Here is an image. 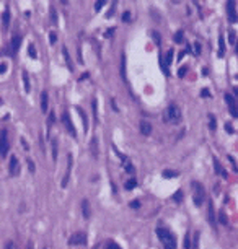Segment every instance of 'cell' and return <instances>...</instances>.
<instances>
[{
    "label": "cell",
    "mask_w": 238,
    "mask_h": 249,
    "mask_svg": "<svg viewBox=\"0 0 238 249\" xmlns=\"http://www.w3.org/2000/svg\"><path fill=\"white\" fill-rule=\"evenodd\" d=\"M157 236L163 243L165 249H176V238L173 236V233L167 228H157Z\"/></svg>",
    "instance_id": "6da1fadb"
},
{
    "label": "cell",
    "mask_w": 238,
    "mask_h": 249,
    "mask_svg": "<svg viewBox=\"0 0 238 249\" xmlns=\"http://www.w3.org/2000/svg\"><path fill=\"white\" fill-rule=\"evenodd\" d=\"M191 192H192V200H194L196 207H202L205 200V189L199 181H191Z\"/></svg>",
    "instance_id": "7a4b0ae2"
},
{
    "label": "cell",
    "mask_w": 238,
    "mask_h": 249,
    "mask_svg": "<svg viewBox=\"0 0 238 249\" xmlns=\"http://www.w3.org/2000/svg\"><path fill=\"white\" fill-rule=\"evenodd\" d=\"M179 117H181V112H179V107L176 106V104H171V106L168 107V111L163 114L165 122H170V120L176 122V120H179Z\"/></svg>",
    "instance_id": "3957f363"
},
{
    "label": "cell",
    "mask_w": 238,
    "mask_h": 249,
    "mask_svg": "<svg viewBox=\"0 0 238 249\" xmlns=\"http://www.w3.org/2000/svg\"><path fill=\"white\" fill-rule=\"evenodd\" d=\"M7 153H8V132L7 129H2L0 130V156L7 158Z\"/></svg>",
    "instance_id": "277c9868"
},
{
    "label": "cell",
    "mask_w": 238,
    "mask_h": 249,
    "mask_svg": "<svg viewBox=\"0 0 238 249\" xmlns=\"http://www.w3.org/2000/svg\"><path fill=\"white\" fill-rule=\"evenodd\" d=\"M87 235L83 231H78V233H75V235H72L70 236V239H68V244L70 246H83V244H87Z\"/></svg>",
    "instance_id": "5b68a950"
},
{
    "label": "cell",
    "mask_w": 238,
    "mask_h": 249,
    "mask_svg": "<svg viewBox=\"0 0 238 249\" xmlns=\"http://www.w3.org/2000/svg\"><path fill=\"white\" fill-rule=\"evenodd\" d=\"M72 166H74V158H72V155H70V153H68V155H67V168H65V174H64V179H62V182H60V186H62V187H67L68 179H70Z\"/></svg>",
    "instance_id": "8992f818"
},
{
    "label": "cell",
    "mask_w": 238,
    "mask_h": 249,
    "mask_svg": "<svg viewBox=\"0 0 238 249\" xmlns=\"http://www.w3.org/2000/svg\"><path fill=\"white\" fill-rule=\"evenodd\" d=\"M21 41H23V38H21L20 34H15L13 38H11V42H10V52H8L10 55H15V54L18 52L20 46H21Z\"/></svg>",
    "instance_id": "52a82bcc"
},
{
    "label": "cell",
    "mask_w": 238,
    "mask_h": 249,
    "mask_svg": "<svg viewBox=\"0 0 238 249\" xmlns=\"http://www.w3.org/2000/svg\"><path fill=\"white\" fill-rule=\"evenodd\" d=\"M62 122H64V126H65V129L68 130V134L74 135V137H77V130H75L74 124H72V120H70L68 112H64V114H62Z\"/></svg>",
    "instance_id": "ba28073f"
},
{
    "label": "cell",
    "mask_w": 238,
    "mask_h": 249,
    "mask_svg": "<svg viewBox=\"0 0 238 249\" xmlns=\"http://www.w3.org/2000/svg\"><path fill=\"white\" fill-rule=\"evenodd\" d=\"M20 170H21V166H20L17 156H11V158H10V166H8L10 176H13V178H15V176H18L20 174Z\"/></svg>",
    "instance_id": "9c48e42d"
},
{
    "label": "cell",
    "mask_w": 238,
    "mask_h": 249,
    "mask_svg": "<svg viewBox=\"0 0 238 249\" xmlns=\"http://www.w3.org/2000/svg\"><path fill=\"white\" fill-rule=\"evenodd\" d=\"M225 101H227L228 104V107H230V114L233 116V117H236V99H235V96H232L230 93H225Z\"/></svg>",
    "instance_id": "30bf717a"
},
{
    "label": "cell",
    "mask_w": 238,
    "mask_h": 249,
    "mask_svg": "<svg viewBox=\"0 0 238 249\" xmlns=\"http://www.w3.org/2000/svg\"><path fill=\"white\" fill-rule=\"evenodd\" d=\"M207 220H209V223H211V226L215 228L217 216H215V210H214V204H212V200H209V205H207Z\"/></svg>",
    "instance_id": "8fae6325"
},
{
    "label": "cell",
    "mask_w": 238,
    "mask_h": 249,
    "mask_svg": "<svg viewBox=\"0 0 238 249\" xmlns=\"http://www.w3.org/2000/svg\"><path fill=\"white\" fill-rule=\"evenodd\" d=\"M235 2H228L227 3V15H228V21L230 23H236V10H235Z\"/></svg>",
    "instance_id": "7c38bea8"
},
{
    "label": "cell",
    "mask_w": 238,
    "mask_h": 249,
    "mask_svg": "<svg viewBox=\"0 0 238 249\" xmlns=\"http://www.w3.org/2000/svg\"><path fill=\"white\" fill-rule=\"evenodd\" d=\"M90 151H91V156L96 160L100 156V148H98V139L96 137H91L90 140Z\"/></svg>",
    "instance_id": "4fadbf2b"
},
{
    "label": "cell",
    "mask_w": 238,
    "mask_h": 249,
    "mask_svg": "<svg viewBox=\"0 0 238 249\" xmlns=\"http://www.w3.org/2000/svg\"><path fill=\"white\" fill-rule=\"evenodd\" d=\"M82 213H83V218L88 220L91 216V207H90V202L87 199L82 200Z\"/></svg>",
    "instance_id": "5bb4252c"
},
{
    "label": "cell",
    "mask_w": 238,
    "mask_h": 249,
    "mask_svg": "<svg viewBox=\"0 0 238 249\" xmlns=\"http://www.w3.org/2000/svg\"><path fill=\"white\" fill-rule=\"evenodd\" d=\"M77 111H78V114H80V117H82V122H83V132H88V129H90V124H88V117H87V112L82 109L80 106H77Z\"/></svg>",
    "instance_id": "9a60e30c"
},
{
    "label": "cell",
    "mask_w": 238,
    "mask_h": 249,
    "mask_svg": "<svg viewBox=\"0 0 238 249\" xmlns=\"http://www.w3.org/2000/svg\"><path fill=\"white\" fill-rule=\"evenodd\" d=\"M140 134L142 135H145V137H147V135H150L152 134V124H148L147 120H142V122H140Z\"/></svg>",
    "instance_id": "2e32d148"
},
{
    "label": "cell",
    "mask_w": 238,
    "mask_h": 249,
    "mask_svg": "<svg viewBox=\"0 0 238 249\" xmlns=\"http://www.w3.org/2000/svg\"><path fill=\"white\" fill-rule=\"evenodd\" d=\"M214 171H215L219 176H222V178H227V176H228V174H227V171L224 170V166L220 164V161H217V158L214 160Z\"/></svg>",
    "instance_id": "e0dca14e"
},
{
    "label": "cell",
    "mask_w": 238,
    "mask_h": 249,
    "mask_svg": "<svg viewBox=\"0 0 238 249\" xmlns=\"http://www.w3.org/2000/svg\"><path fill=\"white\" fill-rule=\"evenodd\" d=\"M47 106H49V96H47V91H43L41 93V109H43V112H47Z\"/></svg>",
    "instance_id": "ac0fdd59"
},
{
    "label": "cell",
    "mask_w": 238,
    "mask_h": 249,
    "mask_svg": "<svg viewBox=\"0 0 238 249\" xmlns=\"http://www.w3.org/2000/svg\"><path fill=\"white\" fill-rule=\"evenodd\" d=\"M62 54H64V59H65V64H67L68 70L74 72V64H72V59H70V55H68V51H67V47H65V46L62 47Z\"/></svg>",
    "instance_id": "d6986e66"
},
{
    "label": "cell",
    "mask_w": 238,
    "mask_h": 249,
    "mask_svg": "<svg viewBox=\"0 0 238 249\" xmlns=\"http://www.w3.org/2000/svg\"><path fill=\"white\" fill-rule=\"evenodd\" d=\"M2 25H3V28H8V25H10V11H8V8L2 13Z\"/></svg>",
    "instance_id": "ffe728a7"
},
{
    "label": "cell",
    "mask_w": 238,
    "mask_h": 249,
    "mask_svg": "<svg viewBox=\"0 0 238 249\" xmlns=\"http://www.w3.org/2000/svg\"><path fill=\"white\" fill-rule=\"evenodd\" d=\"M162 176H163L165 179H171V178H178L179 173H178V171H171V170H165V171L162 173Z\"/></svg>",
    "instance_id": "44dd1931"
},
{
    "label": "cell",
    "mask_w": 238,
    "mask_h": 249,
    "mask_svg": "<svg viewBox=\"0 0 238 249\" xmlns=\"http://www.w3.org/2000/svg\"><path fill=\"white\" fill-rule=\"evenodd\" d=\"M51 145H52V160H54V161H57V155H59V148H57V140H56V139H52Z\"/></svg>",
    "instance_id": "7402d4cb"
},
{
    "label": "cell",
    "mask_w": 238,
    "mask_h": 249,
    "mask_svg": "<svg viewBox=\"0 0 238 249\" xmlns=\"http://www.w3.org/2000/svg\"><path fill=\"white\" fill-rule=\"evenodd\" d=\"M21 77H23V85H25V91H26V93H30V91H31V86H30V78H28V73H26V72H23Z\"/></svg>",
    "instance_id": "603a6c76"
},
{
    "label": "cell",
    "mask_w": 238,
    "mask_h": 249,
    "mask_svg": "<svg viewBox=\"0 0 238 249\" xmlns=\"http://www.w3.org/2000/svg\"><path fill=\"white\" fill-rule=\"evenodd\" d=\"M209 129L211 130H215L217 129V119L214 114H209Z\"/></svg>",
    "instance_id": "cb8c5ba5"
},
{
    "label": "cell",
    "mask_w": 238,
    "mask_h": 249,
    "mask_svg": "<svg viewBox=\"0 0 238 249\" xmlns=\"http://www.w3.org/2000/svg\"><path fill=\"white\" fill-rule=\"evenodd\" d=\"M224 54H225V42H224V38H219V57H224Z\"/></svg>",
    "instance_id": "d4e9b609"
},
{
    "label": "cell",
    "mask_w": 238,
    "mask_h": 249,
    "mask_svg": "<svg viewBox=\"0 0 238 249\" xmlns=\"http://www.w3.org/2000/svg\"><path fill=\"white\" fill-rule=\"evenodd\" d=\"M121 77L126 80V55L122 54V57H121Z\"/></svg>",
    "instance_id": "484cf974"
},
{
    "label": "cell",
    "mask_w": 238,
    "mask_h": 249,
    "mask_svg": "<svg viewBox=\"0 0 238 249\" xmlns=\"http://www.w3.org/2000/svg\"><path fill=\"white\" fill-rule=\"evenodd\" d=\"M135 186H137V179H129V181H126V184H124L126 191H132Z\"/></svg>",
    "instance_id": "4316f807"
},
{
    "label": "cell",
    "mask_w": 238,
    "mask_h": 249,
    "mask_svg": "<svg viewBox=\"0 0 238 249\" xmlns=\"http://www.w3.org/2000/svg\"><path fill=\"white\" fill-rule=\"evenodd\" d=\"M51 23L52 25H57V10L54 8V7H51Z\"/></svg>",
    "instance_id": "83f0119b"
},
{
    "label": "cell",
    "mask_w": 238,
    "mask_h": 249,
    "mask_svg": "<svg viewBox=\"0 0 238 249\" xmlns=\"http://www.w3.org/2000/svg\"><path fill=\"white\" fill-rule=\"evenodd\" d=\"M54 122H56V112H49V119H47V134H49V129L52 127Z\"/></svg>",
    "instance_id": "f1b7e54d"
},
{
    "label": "cell",
    "mask_w": 238,
    "mask_h": 249,
    "mask_svg": "<svg viewBox=\"0 0 238 249\" xmlns=\"http://www.w3.org/2000/svg\"><path fill=\"white\" fill-rule=\"evenodd\" d=\"M219 222H220L222 225H225V226H227V225H228L227 215H225V212H224V210H220V212H219Z\"/></svg>",
    "instance_id": "f546056e"
},
{
    "label": "cell",
    "mask_w": 238,
    "mask_h": 249,
    "mask_svg": "<svg viewBox=\"0 0 238 249\" xmlns=\"http://www.w3.org/2000/svg\"><path fill=\"white\" fill-rule=\"evenodd\" d=\"M173 39H175V42L181 44V42L184 41V33H183V31H178V33H175V38H173Z\"/></svg>",
    "instance_id": "4dcf8cb0"
},
{
    "label": "cell",
    "mask_w": 238,
    "mask_h": 249,
    "mask_svg": "<svg viewBox=\"0 0 238 249\" xmlns=\"http://www.w3.org/2000/svg\"><path fill=\"white\" fill-rule=\"evenodd\" d=\"M199 236H201L199 231H196V233H194V243L191 244L192 249H199Z\"/></svg>",
    "instance_id": "1f68e13d"
},
{
    "label": "cell",
    "mask_w": 238,
    "mask_h": 249,
    "mask_svg": "<svg viewBox=\"0 0 238 249\" xmlns=\"http://www.w3.org/2000/svg\"><path fill=\"white\" fill-rule=\"evenodd\" d=\"M28 54H30V57H34V59H36V55H38V52H36V47H34V44H30V46H28Z\"/></svg>",
    "instance_id": "d6a6232c"
},
{
    "label": "cell",
    "mask_w": 238,
    "mask_h": 249,
    "mask_svg": "<svg viewBox=\"0 0 238 249\" xmlns=\"http://www.w3.org/2000/svg\"><path fill=\"white\" fill-rule=\"evenodd\" d=\"M171 199L175 200V202H181V200H183V191H178V192H175Z\"/></svg>",
    "instance_id": "836d02e7"
},
{
    "label": "cell",
    "mask_w": 238,
    "mask_h": 249,
    "mask_svg": "<svg viewBox=\"0 0 238 249\" xmlns=\"http://www.w3.org/2000/svg\"><path fill=\"white\" fill-rule=\"evenodd\" d=\"M91 107H93V116H95V120L98 122V109H96V99H95V98L91 99Z\"/></svg>",
    "instance_id": "e575fe53"
},
{
    "label": "cell",
    "mask_w": 238,
    "mask_h": 249,
    "mask_svg": "<svg viewBox=\"0 0 238 249\" xmlns=\"http://www.w3.org/2000/svg\"><path fill=\"white\" fill-rule=\"evenodd\" d=\"M171 60H173V49L167 52V62H165L167 64V69H168V65H171Z\"/></svg>",
    "instance_id": "d590c367"
},
{
    "label": "cell",
    "mask_w": 238,
    "mask_h": 249,
    "mask_svg": "<svg viewBox=\"0 0 238 249\" xmlns=\"http://www.w3.org/2000/svg\"><path fill=\"white\" fill-rule=\"evenodd\" d=\"M106 249H122V247H121L118 243H114V241H109V243L106 244Z\"/></svg>",
    "instance_id": "8d00e7d4"
},
{
    "label": "cell",
    "mask_w": 238,
    "mask_h": 249,
    "mask_svg": "<svg viewBox=\"0 0 238 249\" xmlns=\"http://www.w3.org/2000/svg\"><path fill=\"white\" fill-rule=\"evenodd\" d=\"M189 233H186L184 235V249H191V241H189Z\"/></svg>",
    "instance_id": "74e56055"
},
{
    "label": "cell",
    "mask_w": 238,
    "mask_h": 249,
    "mask_svg": "<svg viewBox=\"0 0 238 249\" xmlns=\"http://www.w3.org/2000/svg\"><path fill=\"white\" fill-rule=\"evenodd\" d=\"M26 163H28V170H30L31 173H34V170H36V166H34V161L31 158H28L26 160Z\"/></svg>",
    "instance_id": "f35d334b"
},
{
    "label": "cell",
    "mask_w": 238,
    "mask_h": 249,
    "mask_svg": "<svg viewBox=\"0 0 238 249\" xmlns=\"http://www.w3.org/2000/svg\"><path fill=\"white\" fill-rule=\"evenodd\" d=\"M152 36H153V41H155L157 44H160V42H162V38H160V33H158V31H153Z\"/></svg>",
    "instance_id": "ab89813d"
},
{
    "label": "cell",
    "mask_w": 238,
    "mask_h": 249,
    "mask_svg": "<svg viewBox=\"0 0 238 249\" xmlns=\"http://www.w3.org/2000/svg\"><path fill=\"white\" fill-rule=\"evenodd\" d=\"M235 33H233V31H230V33H228V42L230 44H232V46H235Z\"/></svg>",
    "instance_id": "60d3db41"
},
{
    "label": "cell",
    "mask_w": 238,
    "mask_h": 249,
    "mask_svg": "<svg viewBox=\"0 0 238 249\" xmlns=\"http://www.w3.org/2000/svg\"><path fill=\"white\" fill-rule=\"evenodd\" d=\"M186 72H188V67H186V65H184V67H181V69L178 70V77H179V78H183L184 75H186Z\"/></svg>",
    "instance_id": "b9f144b4"
},
{
    "label": "cell",
    "mask_w": 238,
    "mask_h": 249,
    "mask_svg": "<svg viewBox=\"0 0 238 249\" xmlns=\"http://www.w3.org/2000/svg\"><path fill=\"white\" fill-rule=\"evenodd\" d=\"M122 21L124 23L131 21V11H124V13H122Z\"/></svg>",
    "instance_id": "7bdbcfd3"
},
{
    "label": "cell",
    "mask_w": 238,
    "mask_h": 249,
    "mask_svg": "<svg viewBox=\"0 0 238 249\" xmlns=\"http://www.w3.org/2000/svg\"><path fill=\"white\" fill-rule=\"evenodd\" d=\"M192 47H194V54L199 55L201 51H202V49H201V44H199V42H194V46H192Z\"/></svg>",
    "instance_id": "ee69618b"
},
{
    "label": "cell",
    "mask_w": 238,
    "mask_h": 249,
    "mask_svg": "<svg viewBox=\"0 0 238 249\" xmlns=\"http://www.w3.org/2000/svg\"><path fill=\"white\" fill-rule=\"evenodd\" d=\"M225 130H227L228 132V134H235V129H233V126H232V124H225Z\"/></svg>",
    "instance_id": "f6af8a7d"
},
{
    "label": "cell",
    "mask_w": 238,
    "mask_h": 249,
    "mask_svg": "<svg viewBox=\"0 0 238 249\" xmlns=\"http://www.w3.org/2000/svg\"><path fill=\"white\" fill-rule=\"evenodd\" d=\"M49 41H51V44H54L56 41H57V34H56V33H49Z\"/></svg>",
    "instance_id": "bcb514c9"
},
{
    "label": "cell",
    "mask_w": 238,
    "mask_h": 249,
    "mask_svg": "<svg viewBox=\"0 0 238 249\" xmlns=\"http://www.w3.org/2000/svg\"><path fill=\"white\" fill-rule=\"evenodd\" d=\"M104 5V2L103 0H100V2H95V8H96V11H100V8Z\"/></svg>",
    "instance_id": "7dc6e473"
},
{
    "label": "cell",
    "mask_w": 238,
    "mask_h": 249,
    "mask_svg": "<svg viewBox=\"0 0 238 249\" xmlns=\"http://www.w3.org/2000/svg\"><path fill=\"white\" fill-rule=\"evenodd\" d=\"M126 171L129 173V174H132V173H134V166H132L131 163H127V164H126Z\"/></svg>",
    "instance_id": "c3c4849f"
},
{
    "label": "cell",
    "mask_w": 238,
    "mask_h": 249,
    "mask_svg": "<svg viewBox=\"0 0 238 249\" xmlns=\"http://www.w3.org/2000/svg\"><path fill=\"white\" fill-rule=\"evenodd\" d=\"M139 207H140L139 200H132V202H131V208H139Z\"/></svg>",
    "instance_id": "681fc988"
},
{
    "label": "cell",
    "mask_w": 238,
    "mask_h": 249,
    "mask_svg": "<svg viewBox=\"0 0 238 249\" xmlns=\"http://www.w3.org/2000/svg\"><path fill=\"white\" fill-rule=\"evenodd\" d=\"M228 161L232 163V166H233V170L236 171V161H235V158H233V156H228Z\"/></svg>",
    "instance_id": "f907efd6"
},
{
    "label": "cell",
    "mask_w": 238,
    "mask_h": 249,
    "mask_svg": "<svg viewBox=\"0 0 238 249\" xmlns=\"http://www.w3.org/2000/svg\"><path fill=\"white\" fill-rule=\"evenodd\" d=\"M113 34H114V28H109V30H108L106 33H104V36H106V38H111Z\"/></svg>",
    "instance_id": "816d5d0a"
},
{
    "label": "cell",
    "mask_w": 238,
    "mask_h": 249,
    "mask_svg": "<svg viewBox=\"0 0 238 249\" xmlns=\"http://www.w3.org/2000/svg\"><path fill=\"white\" fill-rule=\"evenodd\" d=\"M201 96H205V98H209V96H211V93H209V90H207V88H204V90L201 91Z\"/></svg>",
    "instance_id": "f5cc1de1"
},
{
    "label": "cell",
    "mask_w": 238,
    "mask_h": 249,
    "mask_svg": "<svg viewBox=\"0 0 238 249\" xmlns=\"http://www.w3.org/2000/svg\"><path fill=\"white\" fill-rule=\"evenodd\" d=\"M111 107H113V109H114L116 112L119 111V107H118V104H116V101H114V99H111Z\"/></svg>",
    "instance_id": "db71d44e"
},
{
    "label": "cell",
    "mask_w": 238,
    "mask_h": 249,
    "mask_svg": "<svg viewBox=\"0 0 238 249\" xmlns=\"http://www.w3.org/2000/svg\"><path fill=\"white\" fill-rule=\"evenodd\" d=\"M5 249H15V244L11 243V241H8V243L5 244Z\"/></svg>",
    "instance_id": "11a10c76"
},
{
    "label": "cell",
    "mask_w": 238,
    "mask_h": 249,
    "mask_svg": "<svg viewBox=\"0 0 238 249\" xmlns=\"http://www.w3.org/2000/svg\"><path fill=\"white\" fill-rule=\"evenodd\" d=\"M111 15H114V5H113V7H111V10L106 13V18H111Z\"/></svg>",
    "instance_id": "9f6ffc18"
},
{
    "label": "cell",
    "mask_w": 238,
    "mask_h": 249,
    "mask_svg": "<svg viewBox=\"0 0 238 249\" xmlns=\"http://www.w3.org/2000/svg\"><path fill=\"white\" fill-rule=\"evenodd\" d=\"M5 70H7V64H0V73H3Z\"/></svg>",
    "instance_id": "6f0895ef"
},
{
    "label": "cell",
    "mask_w": 238,
    "mask_h": 249,
    "mask_svg": "<svg viewBox=\"0 0 238 249\" xmlns=\"http://www.w3.org/2000/svg\"><path fill=\"white\" fill-rule=\"evenodd\" d=\"M88 77H90V73H88V72L82 73V77H80V82H82V80H85V78H88Z\"/></svg>",
    "instance_id": "680465c9"
},
{
    "label": "cell",
    "mask_w": 238,
    "mask_h": 249,
    "mask_svg": "<svg viewBox=\"0 0 238 249\" xmlns=\"http://www.w3.org/2000/svg\"><path fill=\"white\" fill-rule=\"evenodd\" d=\"M21 145H23V148H25V150H28V143H26L25 139H21Z\"/></svg>",
    "instance_id": "91938a15"
},
{
    "label": "cell",
    "mask_w": 238,
    "mask_h": 249,
    "mask_svg": "<svg viewBox=\"0 0 238 249\" xmlns=\"http://www.w3.org/2000/svg\"><path fill=\"white\" fill-rule=\"evenodd\" d=\"M39 145H41V150L44 151V140H43V137H41V140H39Z\"/></svg>",
    "instance_id": "94428289"
},
{
    "label": "cell",
    "mask_w": 238,
    "mask_h": 249,
    "mask_svg": "<svg viewBox=\"0 0 238 249\" xmlns=\"http://www.w3.org/2000/svg\"><path fill=\"white\" fill-rule=\"evenodd\" d=\"M26 249H33V243H31V241L28 243V247H26Z\"/></svg>",
    "instance_id": "6125c7cd"
},
{
    "label": "cell",
    "mask_w": 238,
    "mask_h": 249,
    "mask_svg": "<svg viewBox=\"0 0 238 249\" xmlns=\"http://www.w3.org/2000/svg\"><path fill=\"white\" fill-rule=\"evenodd\" d=\"M98 247H100V244H96V246H95V247H93V249H98Z\"/></svg>",
    "instance_id": "be15d7a7"
},
{
    "label": "cell",
    "mask_w": 238,
    "mask_h": 249,
    "mask_svg": "<svg viewBox=\"0 0 238 249\" xmlns=\"http://www.w3.org/2000/svg\"><path fill=\"white\" fill-rule=\"evenodd\" d=\"M0 104H2V99H0Z\"/></svg>",
    "instance_id": "e7e4bbea"
}]
</instances>
